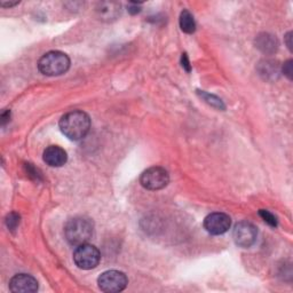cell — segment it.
<instances>
[{"label": "cell", "mask_w": 293, "mask_h": 293, "mask_svg": "<svg viewBox=\"0 0 293 293\" xmlns=\"http://www.w3.org/2000/svg\"><path fill=\"white\" fill-rule=\"evenodd\" d=\"M89 128H91V119L84 111H70L60 120L61 132L72 141H79L84 139L89 132Z\"/></svg>", "instance_id": "6da1fadb"}, {"label": "cell", "mask_w": 293, "mask_h": 293, "mask_svg": "<svg viewBox=\"0 0 293 293\" xmlns=\"http://www.w3.org/2000/svg\"><path fill=\"white\" fill-rule=\"evenodd\" d=\"M93 222L85 216H76L70 219L64 226V236L68 243L78 246L85 244L93 236Z\"/></svg>", "instance_id": "7a4b0ae2"}, {"label": "cell", "mask_w": 293, "mask_h": 293, "mask_svg": "<svg viewBox=\"0 0 293 293\" xmlns=\"http://www.w3.org/2000/svg\"><path fill=\"white\" fill-rule=\"evenodd\" d=\"M70 68V58L67 54L53 51L48 52L40 57L38 62V69L45 76L54 77L66 74Z\"/></svg>", "instance_id": "3957f363"}, {"label": "cell", "mask_w": 293, "mask_h": 293, "mask_svg": "<svg viewBox=\"0 0 293 293\" xmlns=\"http://www.w3.org/2000/svg\"><path fill=\"white\" fill-rule=\"evenodd\" d=\"M101 260V254L95 246L87 244L78 245L74 252V261L78 268L89 270L95 268Z\"/></svg>", "instance_id": "277c9868"}, {"label": "cell", "mask_w": 293, "mask_h": 293, "mask_svg": "<svg viewBox=\"0 0 293 293\" xmlns=\"http://www.w3.org/2000/svg\"><path fill=\"white\" fill-rule=\"evenodd\" d=\"M128 279L126 275L119 270H108L102 273L97 278V284L100 290L107 293H116L125 290L127 286Z\"/></svg>", "instance_id": "5b68a950"}, {"label": "cell", "mask_w": 293, "mask_h": 293, "mask_svg": "<svg viewBox=\"0 0 293 293\" xmlns=\"http://www.w3.org/2000/svg\"><path fill=\"white\" fill-rule=\"evenodd\" d=\"M142 187L148 190H160L165 188L170 182L168 171L159 166H154L144 171L140 178Z\"/></svg>", "instance_id": "8992f818"}, {"label": "cell", "mask_w": 293, "mask_h": 293, "mask_svg": "<svg viewBox=\"0 0 293 293\" xmlns=\"http://www.w3.org/2000/svg\"><path fill=\"white\" fill-rule=\"evenodd\" d=\"M256 235H258V231L253 226V224L246 221H243L237 223L234 229L233 237L236 244L241 247H251L256 241Z\"/></svg>", "instance_id": "52a82bcc"}, {"label": "cell", "mask_w": 293, "mask_h": 293, "mask_svg": "<svg viewBox=\"0 0 293 293\" xmlns=\"http://www.w3.org/2000/svg\"><path fill=\"white\" fill-rule=\"evenodd\" d=\"M231 224V216L226 213H220V212L209 214L204 220V228L211 235H222L229 231Z\"/></svg>", "instance_id": "ba28073f"}, {"label": "cell", "mask_w": 293, "mask_h": 293, "mask_svg": "<svg viewBox=\"0 0 293 293\" xmlns=\"http://www.w3.org/2000/svg\"><path fill=\"white\" fill-rule=\"evenodd\" d=\"M10 290L15 293H34L38 290V282L31 275L19 274L11 279Z\"/></svg>", "instance_id": "9c48e42d"}, {"label": "cell", "mask_w": 293, "mask_h": 293, "mask_svg": "<svg viewBox=\"0 0 293 293\" xmlns=\"http://www.w3.org/2000/svg\"><path fill=\"white\" fill-rule=\"evenodd\" d=\"M44 161L52 168H61L68 160V155L64 149L58 146H49L44 151Z\"/></svg>", "instance_id": "30bf717a"}, {"label": "cell", "mask_w": 293, "mask_h": 293, "mask_svg": "<svg viewBox=\"0 0 293 293\" xmlns=\"http://www.w3.org/2000/svg\"><path fill=\"white\" fill-rule=\"evenodd\" d=\"M256 47H258L261 52L266 54H273L277 51L278 43L277 39L274 37L273 35L269 34H261L255 39Z\"/></svg>", "instance_id": "8fae6325"}, {"label": "cell", "mask_w": 293, "mask_h": 293, "mask_svg": "<svg viewBox=\"0 0 293 293\" xmlns=\"http://www.w3.org/2000/svg\"><path fill=\"white\" fill-rule=\"evenodd\" d=\"M259 72L265 79H275L279 74V68L276 61L266 60L260 63Z\"/></svg>", "instance_id": "7c38bea8"}, {"label": "cell", "mask_w": 293, "mask_h": 293, "mask_svg": "<svg viewBox=\"0 0 293 293\" xmlns=\"http://www.w3.org/2000/svg\"><path fill=\"white\" fill-rule=\"evenodd\" d=\"M120 6L118 4L115 3H101L99 5L97 12L100 13V16L103 17V20H110L115 19V17L118 15Z\"/></svg>", "instance_id": "4fadbf2b"}, {"label": "cell", "mask_w": 293, "mask_h": 293, "mask_svg": "<svg viewBox=\"0 0 293 293\" xmlns=\"http://www.w3.org/2000/svg\"><path fill=\"white\" fill-rule=\"evenodd\" d=\"M180 28H181L183 32L189 35L193 34L196 30V23L195 20H193V16L187 10L182 11L181 14H180Z\"/></svg>", "instance_id": "5bb4252c"}, {"label": "cell", "mask_w": 293, "mask_h": 293, "mask_svg": "<svg viewBox=\"0 0 293 293\" xmlns=\"http://www.w3.org/2000/svg\"><path fill=\"white\" fill-rule=\"evenodd\" d=\"M198 93H200L201 97L204 99V100L209 103V105L218 108V109H224V105H223V102L221 101V99H219L218 96H215V95H212V94H209L204 91H200Z\"/></svg>", "instance_id": "9a60e30c"}, {"label": "cell", "mask_w": 293, "mask_h": 293, "mask_svg": "<svg viewBox=\"0 0 293 293\" xmlns=\"http://www.w3.org/2000/svg\"><path fill=\"white\" fill-rule=\"evenodd\" d=\"M259 215L264 219L265 222H267L270 227H277V218L273 213H270L267 210H260Z\"/></svg>", "instance_id": "2e32d148"}, {"label": "cell", "mask_w": 293, "mask_h": 293, "mask_svg": "<svg viewBox=\"0 0 293 293\" xmlns=\"http://www.w3.org/2000/svg\"><path fill=\"white\" fill-rule=\"evenodd\" d=\"M20 215L15 213V212H12L11 214H8L6 218V224L8 229H10V231H15L20 224Z\"/></svg>", "instance_id": "e0dca14e"}, {"label": "cell", "mask_w": 293, "mask_h": 293, "mask_svg": "<svg viewBox=\"0 0 293 293\" xmlns=\"http://www.w3.org/2000/svg\"><path fill=\"white\" fill-rule=\"evenodd\" d=\"M292 60H288L286 61L285 63H284V66H283V74L286 76V77L288 79H292Z\"/></svg>", "instance_id": "ac0fdd59"}, {"label": "cell", "mask_w": 293, "mask_h": 293, "mask_svg": "<svg viewBox=\"0 0 293 293\" xmlns=\"http://www.w3.org/2000/svg\"><path fill=\"white\" fill-rule=\"evenodd\" d=\"M181 63H182V68L187 72H190L191 70V66H190V62H189V58L187 56V54L184 53L182 54V57H181Z\"/></svg>", "instance_id": "d6986e66"}, {"label": "cell", "mask_w": 293, "mask_h": 293, "mask_svg": "<svg viewBox=\"0 0 293 293\" xmlns=\"http://www.w3.org/2000/svg\"><path fill=\"white\" fill-rule=\"evenodd\" d=\"M10 118H11V111L10 110L4 111L3 114H2V125L5 126L6 123H8V121H10Z\"/></svg>", "instance_id": "ffe728a7"}, {"label": "cell", "mask_w": 293, "mask_h": 293, "mask_svg": "<svg viewBox=\"0 0 293 293\" xmlns=\"http://www.w3.org/2000/svg\"><path fill=\"white\" fill-rule=\"evenodd\" d=\"M128 12L132 13V14H137L140 12V8L138 7L137 4H131V6L128 7Z\"/></svg>", "instance_id": "44dd1931"}, {"label": "cell", "mask_w": 293, "mask_h": 293, "mask_svg": "<svg viewBox=\"0 0 293 293\" xmlns=\"http://www.w3.org/2000/svg\"><path fill=\"white\" fill-rule=\"evenodd\" d=\"M291 36H292V34L291 32H288L287 35H286V44H287V47H288V49H292V43H291Z\"/></svg>", "instance_id": "7402d4cb"}, {"label": "cell", "mask_w": 293, "mask_h": 293, "mask_svg": "<svg viewBox=\"0 0 293 293\" xmlns=\"http://www.w3.org/2000/svg\"><path fill=\"white\" fill-rule=\"evenodd\" d=\"M17 4H19V2H17V3H8V4L2 3V6H3V7H13V6L17 5Z\"/></svg>", "instance_id": "603a6c76"}]
</instances>
